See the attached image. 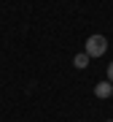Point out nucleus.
Returning a JSON list of instances; mask_svg holds the SVG:
<instances>
[{"instance_id": "obj_4", "label": "nucleus", "mask_w": 113, "mask_h": 122, "mask_svg": "<svg viewBox=\"0 0 113 122\" xmlns=\"http://www.w3.org/2000/svg\"><path fill=\"white\" fill-rule=\"evenodd\" d=\"M108 81L113 84V62H110V65H108Z\"/></svg>"}, {"instance_id": "obj_5", "label": "nucleus", "mask_w": 113, "mask_h": 122, "mask_svg": "<svg viewBox=\"0 0 113 122\" xmlns=\"http://www.w3.org/2000/svg\"><path fill=\"white\" fill-rule=\"evenodd\" d=\"M108 122H113V119H108Z\"/></svg>"}, {"instance_id": "obj_1", "label": "nucleus", "mask_w": 113, "mask_h": 122, "mask_svg": "<svg viewBox=\"0 0 113 122\" xmlns=\"http://www.w3.org/2000/svg\"><path fill=\"white\" fill-rule=\"evenodd\" d=\"M108 52V38L105 35H89L86 38V54L89 57H102Z\"/></svg>"}, {"instance_id": "obj_2", "label": "nucleus", "mask_w": 113, "mask_h": 122, "mask_svg": "<svg viewBox=\"0 0 113 122\" xmlns=\"http://www.w3.org/2000/svg\"><path fill=\"white\" fill-rule=\"evenodd\" d=\"M94 95H97V98H110V95H113V84H110V81L97 84V87H94Z\"/></svg>"}, {"instance_id": "obj_3", "label": "nucleus", "mask_w": 113, "mask_h": 122, "mask_svg": "<svg viewBox=\"0 0 113 122\" xmlns=\"http://www.w3.org/2000/svg\"><path fill=\"white\" fill-rule=\"evenodd\" d=\"M89 60H91V57H89L86 52H81V54H75L73 65H75V68H86V65H89Z\"/></svg>"}]
</instances>
